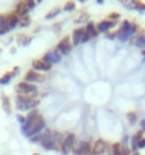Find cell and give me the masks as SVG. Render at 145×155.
Listing matches in <instances>:
<instances>
[{
	"mask_svg": "<svg viewBox=\"0 0 145 155\" xmlns=\"http://www.w3.org/2000/svg\"><path fill=\"white\" fill-rule=\"evenodd\" d=\"M142 135H144V131H138L137 134H134L133 137H131V152H135V151H138V143H140V141H141L142 138H144V137H142Z\"/></svg>",
	"mask_w": 145,
	"mask_h": 155,
	"instance_id": "cell-12",
	"label": "cell"
},
{
	"mask_svg": "<svg viewBox=\"0 0 145 155\" xmlns=\"http://www.w3.org/2000/svg\"><path fill=\"white\" fill-rule=\"evenodd\" d=\"M130 155H141V154H140V151H135V152H131Z\"/></svg>",
	"mask_w": 145,
	"mask_h": 155,
	"instance_id": "cell-37",
	"label": "cell"
},
{
	"mask_svg": "<svg viewBox=\"0 0 145 155\" xmlns=\"http://www.w3.org/2000/svg\"><path fill=\"white\" fill-rule=\"evenodd\" d=\"M41 145L45 148V150H48V151H54V150H59V145L57 143H54L52 140H44Z\"/></svg>",
	"mask_w": 145,
	"mask_h": 155,
	"instance_id": "cell-17",
	"label": "cell"
},
{
	"mask_svg": "<svg viewBox=\"0 0 145 155\" xmlns=\"http://www.w3.org/2000/svg\"><path fill=\"white\" fill-rule=\"evenodd\" d=\"M41 59H42L45 64H48V65L52 66L54 64H59L62 57H61L55 49H49V51H47V52L44 54V57L41 58Z\"/></svg>",
	"mask_w": 145,
	"mask_h": 155,
	"instance_id": "cell-6",
	"label": "cell"
},
{
	"mask_svg": "<svg viewBox=\"0 0 145 155\" xmlns=\"http://www.w3.org/2000/svg\"><path fill=\"white\" fill-rule=\"evenodd\" d=\"M107 20H110V21H118L120 20V13H110L109 14V17H107Z\"/></svg>",
	"mask_w": 145,
	"mask_h": 155,
	"instance_id": "cell-30",
	"label": "cell"
},
{
	"mask_svg": "<svg viewBox=\"0 0 145 155\" xmlns=\"http://www.w3.org/2000/svg\"><path fill=\"white\" fill-rule=\"evenodd\" d=\"M134 45H135L137 48H140L141 51L142 49H145V34L137 35V37L134 38Z\"/></svg>",
	"mask_w": 145,
	"mask_h": 155,
	"instance_id": "cell-18",
	"label": "cell"
},
{
	"mask_svg": "<svg viewBox=\"0 0 145 155\" xmlns=\"http://www.w3.org/2000/svg\"><path fill=\"white\" fill-rule=\"evenodd\" d=\"M75 8H76V4H75V2H66V3H65V6H64V10L66 13H68V12H73Z\"/></svg>",
	"mask_w": 145,
	"mask_h": 155,
	"instance_id": "cell-27",
	"label": "cell"
},
{
	"mask_svg": "<svg viewBox=\"0 0 145 155\" xmlns=\"http://www.w3.org/2000/svg\"><path fill=\"white\" fill-rule=\"evenodd\" d=\"M40 104V100L35 96H25V94H17L16 97V107L20 111H31L35 110Z\"/></svg>",
	"mask_w": 145,
	"mask_h": 155,
	"instance_id": "cell-1",
	"label": "cell"
},
{
	"mask_svg": "<svg viewBox=\"0 0 145 155\" xmlns=\"http://www.w3.org/2000/svg\"><path fill=\"white\" fill-rule=\"evenodd\" d=\"M117 37V33H107L106 34V38H109V40H114Z\"/></svg>",
	"mask_w": 145,
	"mask_h": 155,
	"instance_id": "cell-34",
	"label": "cell"
},
{
	"mask_svg": "<svg viewBox=\"0 0 145 155\" xmlns=\"http://www.w3.org/2000/svg\"><path fill=\"white\" fill-rule=\"evenodd\" d=\"M16 92L17 94H25V96H37L38 93V87L34 83H28V82L21 81L16 85Z\"/></svg>",
	"mask_w": 145,
	"mask_h": 155,
	"instance_id": "cell-2",
	"label": "cell"
},
{
	"mask_svg": "<svg viewBox=\"0 0 145 155\" xmlns=\"http://www.w3.org/2000/svg\"><path fill=\"white\" fill-rule=\"evenodd\" d=\"M121 147H123V144H121V143H113V144H111V147L109 148V150H110V154L109 155H120Z\"/></svg>",
	"mask_w": 145,
	"mask_h": 155,
	"instance_id": "cell-22",
	"label": "cell"
},
{
	"mask_svg": "<svg viewBox=\"0 0 145 155\" xmlns=\"http://www.w3.org/2000/svg\"><path fill=\"white\" fill-rule=\"evenodd\" d=\"M45 81V75L40 74L34 69H28L24 75V82H28V83H42Z\"/></svg>",
	"mask_w": 145,
	"mask_h": 155,
	"instance_id": "cell-5",
	"label": "cell"
},
{
	"mask_svg": "<svg viewBox=\"0 0 145 155\" xmlns=\"http://www.w3.org/2000/svg\"><path fill=\"white\" fill-rule=\"evenodd\" d=\"M13 78H14V76H13L12 72H6V74H4L3 76L0 78V85H7V83H8L10 81H12Z\"/></svg>",
	"mask_w": 145,
	"mask_h": 155,
	"instance_id": "cell-24",
	"label": "cell"
},
{
	"mask_svg": "<svg viewBox=\"0 0 145 155\" xmlns=\"http://www.w3.org/2000/svg\"><path fill=\"white\" fill-rule=\"evenodd\" d=\"M14 13H16L17 16L20 17H25L28 16L30 10L27 8V4H25V2H18V3L16 4V7H14Z\"/></svg>",
	"mask_w": 145,
	"mask_h": 155,
	"instance_id": "cell-11",
	"label": "cell"
},
{
	"mask_svg": "<svg viewBox=\"0 0 145 155\" xmlns=\"http://www.w3.org/2000/svg\"><path fill=\"white\" fill-rule=\"evenodd\" d=\"M144 131H145V130H144Z\"/></svg>",
	"mask_w": 145,
	"mask_h": 155,
	"instance_id": "cell-40",
	"label": "cell"
},
{
	"mask_svg": "<svg viewBox=\"0 0 145 155\" xmlns=\"http://www.w3.org/2000/svg\"><path fill=\"white\" fill-rule=\"evenodd\" d=\"M138 151H140V150H144L145 148V138H142L141 141H140V143H138Z\"/></svg>",
	"mask_w": 145,
	"mask_h": 155,
	"instance_id": "cell-33",
	"label": "cell"
},
{
	"mask_svg": "<svg viewBox=\"0 0 145 155\" xmlns=\"http://www.w3.org/2000/svg\"><path fill=\"white\" fill-rule=\"evenodd\" d=\"M109 150V144L104 140H96L92 144V155H103Z\"/></svg>",
	"mask_w": 145,
	"mask_h": 155,
	"instance_id": "cell-7",
	"label": "cell"
},
{
	"mask_svg": "<svg viewBox=\"0 0 145 155\" xmlns=\"http://www.w3.org/2000/svg\"><path fill=\"white\" fill-rule=\"evenodd\" d=\"M7 21H8V27H10V30H13L20 24V17L17 16L14 12H12L10 14H7Z\"/></svg>",
	"mask_w": 145,
	"mask_h": 155,
	"instance_id": "cell-13",
	"label": "cell"
},
{
	"mask_svg": "<svg viewBox=\"0 0 145 155\" xmlns=\"http://www.w3.org/2000/svg\"><path fill=\"white\" fill-rule=\"evenodd\" d=\"M72 152L75 155H92V144L89 141H76L72 147Z\"/></svg>",
	"mask_w": 145,
	"mask_h": 155,
	"instance_id": "cell-4",
	"label": "cell"
},
{
	"mask_svg": "<svg viewBox=\"0 0 145 155\" xmlns=\"http://www.w3.org/2000/svg\"><path fill=\"white\" fill-rule=\"evenodd\" d=\"M141 52H142V57H144V58H145V49H142Z\"/></svg>",
	"mask_w": 145,
	"mask_h": 155,
	"instance_id": "cell-38",
	"label": "cell"
},
{
	"mask_svg": "<svg viewBox=\"0 0 145 155\" xmlns=\"http://www.w3.org/2000/svg\"><path fill=\"white\" fill-rule=\"evenodd\" d=\"M72 48H73V45H72V42H71V37H64L57 44V47H55V51L59 54L61 57H64V55H68V54H71Z\"/></svg>",
	"mask_w": 145,
	"mask_h": 155,
	"instance_id": "cell-3",
	"label": "cell"
},
{
	"mask_svg": "<svg viewBox=\"0 0 145 155\" xmlns=\"http://www.w3.org/2000/svg\"><path fill=\"white\" fill-rule=\"evenodd\" d=\"M31 69L40 72V74H45V72H49L52 69V66L45 64L42 59H32L31 61Z\"/></svg>",
	"mask_w": 145,
	"mask_h": 155,
	"instance_id": "cell-9",
	"label": "cell"
},
{
	"mask_svg": "<svg viewBox=\"0 0 145 155\" xmlns=\"http://www.w3.org/2000/svg\"><path fill=\"white\" fill-rule=\"evenodd\" d=\"M31 24V17H30V14L28 16H25V17H21L20 18V27H23V28H25V27H28V25Z\"/></svg>",
	"mask_w": 145,
	"mask_h": 155,
	"instance_id": "cell-26",
	"label": "cell"
},
{
	"mask_svg": "<svg viewBox=\"0 0 145 155\" xmlns=\"http://www.w3.org/2000/svg\"><path fill=\"white\" fill-rule=\"evenodd\" d=\"M85 27H77V28L73 30L72 33V45L73 47H77L79 44H82V40H83V35H85Z\"/></svg>",
	"mask_w": 145,
	"mask_h": 155,
	"instance_id": "cell-10",
	"label": "cell"
},
{
	"mask_svg": "<svg viewBox=\"0 0 145 155\" xmlns=\"http://www.w3.org/2000/svg\"><path fill=\"white\" fill-rule=\"evenodd\" d=\"M85 31L92 38H96L97 35H99V31H97V28H96V23H93V21H87V24L85 25Z\"/></svg>",
	"mask_w": 145,
	"mask_h": 155,
	"instance_id": "cell-14",
	"label": "cell"
},
{
	"mask_svg": "<svg viewBox=\"0 0 145 155\" xmlns=\"http://www.w3.org/2000/svg\"><path fill=\"white\" fill-rule=\"evenodd\" d=\"M87 20H89V14L83 12L81 14V17H77L76 20H75V23H83V21H86V24H87Z\"/></svg>",
	"mask_w": 145,
	"mask_h": 155,
	"instance_id": "cell-29",
	"label": "cell"
},
{
	"mask_svg": "<svg viewBox=\"0 0 145 155\" xmlns=\"http://www.w3.org/2000/svg\"><path fill=\"white\" fill-rule=\"evenodd\" d=\"M17 120L20 121L21 126H24V124H25V117H24V116H17Z\"/></svg>",
	"mask_w": 145,
	"mask_h": 155,
	"instance_id": "cell-35",
	"label": "cell"
},
{
	"mask_svg": "<svg viewBox=\"0 0 145 155\" xmlns=\"http://www.w3.org/2000/svg\"><path fill=\"white\" fill-rule=\"evenodd\" d=\"M116 25H117L116 21H110V20H107V18H104V20L96 23V28H97V31H99V34L100 33L107 34V33H110V30H113Z\"/></svg>",
	"mask_w": 145,
	"mask_h": 155,
	"instance_id": "cell-8",
	"label": "cell"
},
{
	"mask_svg": "<svg viewBox=\"0 0 145 155\" xmlns=\"http://www.w3.org/2000/svg\"><path fill=\"white\" fill-rule=\"evenodd\" d=\"M131 27H133V21H130V20H123L120 30H121V31H124V33H127L130 37L133 38L134 35H133V33H131Z\"/></svg>",
	"mask_w": 145,
	"mask_h": 155,
	"instance_id": "cell-16",
	"label": "cell"
},
{
	"mask_svg": "<svg viewBox=\"0 0 145 155\" xmlns=\"http://www.w3.org/2000/svg\"><path fill=\"white\" fill-rule=\"evenodd\" d=\"M25 4H27V8H28L30 12H31V10H34V8H35L37 2H32V0H27V2H25Z\"/></svg>",
	"mask_w": 145,
	"mask_h": 155,
	"instance_id": "cell-32",
	"label": "cell"
},
{
	"mask_svg": "<svg viewBox=\"0 0 145 155\" xmlns=\"http://www.w3.org/2000/svg\"><path fill=\"white\" fill-rule=\"evenodd\" d=\"M10 31V27H8V21H7V16H3L0 14V35H4Z\"/></svg>",
	"mask_w": 145,
	"mask_h": 155,
	"instance_id": "cell-15",
	"label": "cell"
},
{
	"mask_svg": "<svg viewBox=\"0 0 145 155\" xmlns=\"http://www.w3.org/2000/svg\"><path fill=\"white\" fill-rule=\"evenodd\" d=\"M2 106H3V110L6 111L7 114H10V113H12L10 99H8V96H6V94H3V96H2Z\"/></svg>",
	"mask_w": 145,
	"mask_h": 155,
	"instance_id": "cell-20",
	"label": "cell"
},
{
	"mask_svg": "<svg viewBox=\"0 0 145 155\" xmlns=\"http://www.w3.org/2000/svg\"><path fill=\"white\" fill-rule=\"evenodd\" d=\"M61 10H62V8L58 7V6L55 8H52V10H51V12H49L48 14L45 16V20H52L54 17H57L58 14H61Z\"/></svg>",
	"mask_w": 145,
	"mask_h": 155,
	"instance_id": "cell-23",
	"label": "cell"
},
{
	"mask_svg": "<svg viewBox=\"0 0 145 155\" xmlns=\"http://www.w3.org/2000/svg\"><path fill=\"white\" fill-rule=\"evenodd\" d=\"M90 38H92V37H90V35H89L87 33H85V35H83V40H82V44H83V42H87V41L90 40Z\"/></svg>",
	"mask_w": 145,
	"mask_h": 155,
	"instance_id": "cell-36",
	"label": "cell"
},
{
	"mask_svg": "<svg viewBox=\"0 0 145 155\" xmlns=\"http://www.w3.org/2000/svg\"><path fill=\"white\" fill-rule=\"evenodd\" d=\"M137 113L135 111H128L127 113V120H128V123L131 124V126H134L135 123H137Z\"/></svg>",
	"mask_w": 145,
	"mask_h": 155,
	"instance_id": "cell-25",
	"label": "cell"
},
{
	"mask_svg": "<svg viewBox=\"0 0 145 155\" xmlns=\"http://www.w3.org/2000/svg\"><path fill=\"white\" fill-rule=\"evenodd\" d=\"M134 10L145 12V3H142V2H134Z\"/></svg>",
	"mask_w": 145,
	"mask_h": 155,
	"instance_id": "cell-28",
	"label": "cell"
},
{
	"mask_svg": "<svg viewBox=\"0 0 145 155\" xmlns=\"http://www.w3.org/2000/svg\"><path fill=\"white\" fill-rule=\"evenodd\" d=\"M34 155H40V154H34Z\"/></svg>",
	"mask_w": 145,
	"mask_h": 155,
	"instance_id": "cell-39",
	"label": "cell"
},
{
	"mask_svg": "<svg viewBox=\"0 0 145 155\" xmlns=\"http://www.w3.org/2000/svg\"><path fill=\"white\" fill-rule=\"evenodd\" d=\"M131 154V148H128L127 145L123 144V147H121V151H120V155H130Z\"/></svg>",
	"mask_w": 145,
	"mask_h": 155,
	"instance_id": "cell-31",
	"label": "cell"
},
{
	"mask_svg": "<svg viewBox=\"0 0 145 155\" xmlns=\"http://www.w3.org/2000/svg\"><path fill=\"white\" fill-rule=\"evenodd\" d=\"M32 41V37H27L25 34H20L18 37H17V44L21 45V47H27Z\"/></svg>",
	"mask_w": 145,
	"mask_h": 155,
	"instance_id": "cell-19",
	"label": "cell"
},
{
	"mask_svg": "<svg viewBox=\"0 0 145 155\" xmlns=\"http://www.w3.org/2000/svg\"><path fill=\"white\" fill-rule=\"evenodd\" d=\"M76 135L73 134V133H68V134L65 135V141L64 144H66V145H69V147H73L75 144H76Z\"/></svg>",
	"mask_w": 145,
	"mask_h": 155,
	"instance_id": "cell-21",
	"label": "cell"
}]
</instances>
